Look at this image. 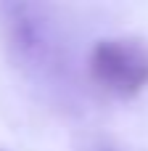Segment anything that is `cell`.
Segmentation results:
<instances>
[{
	"label": "cell",
	"mask_w": 148,
	"mask_h": 151,
	"mask_svg": "<svg viewBox=\"0 0 148 151\" xmlns=\"http://www.w3.org/2000/svg\"><path fill=\"white\" fill-rule=\"evenodd\" d=\"M93 82L117 96L132 98L148 88V42L140 37H103L90 50Z\"/></svg>",
	"instance_id": "cell-1"
}]
</instances>
